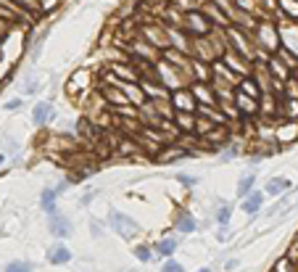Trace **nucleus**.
Wrapping results in <instances>:
<instances>
[{"label": "nucleus", "instance_id": "obj_18", "mask_svg": "<svg viewBox=\"0 0 298 272\" xmlns=\"http://www.w3.org/2000/svg\"><path fill=\"white\" fill-rule=\"evenodd\" d=\"M161 272H185V267L175 259V256H166V259L161 262Z\"/></svg>", "mask_w": 298, "mask_h": 272}, {"label": "nucleus", "instance_id": "obj_25", "mask_svg": "<svg viewBox=\"0 0 298 272\" xmlns=\"http://www.w3.org/2000/svg\"><path fill=\"white\" fill-rule=\"evenodd\" d=\"M6 161H8V154H6V151H0V169L6 167Z\"/></svg>", "mask_w": 298, "mask_h": 272}, {"label": "nucleus", "instance_id": "obj_7", "mask_svg": "<svg viewBox=\"0 0 298 272\" xmlns=\"http://www.w3.org/2000/svg\"><path fill=\"white\" fill-rule=\"evenodd\" d=\"M177 246H180V238H177V235H164L161 240H156V246H153L156 259H166V256H175Z\"/></svg>", "mask_w": 298, "mask_h": 272}, {"label": "nucleus", "instance_id": "obj_9", "mask_svg": "<svg viewBox=\"0 0 298 272\" xmlns=\"http://www.w3.org/2000/svg\"><path fill=\"white\" fill-rule=\"evenodd\" d=\"M293 188V183L288 177H272L269 183H266V188H264V193L266 195H282V193H288Z\"/></svg>", "mask_w": 298, "mask_h": 272}, {"label": "nucleus", "instance_id": "obj_4", "mask_svg": "<svg viewBox=\"0 0 298 272\" xmlns=\"http://www.w3.org/2000/svg\"><path fill=\"white\" fill-rule=\"evenodd\" d=\"M71 259H74V254H71V249L64 243V240H56V243L48 246V251H45V262L53 264V267H64Z\"/></svg>", "mask_w": 298, "mask_h": 272}, {"label": "nucleus", "instance_id": "obj_26", "mask_svg": "<svg viewBox=\"0 0 298 272\" xmlns=\"http://www.w3.org/2000/svg\"><path fill=\"white\" fill-rule=\"evenodd\" d=\"M198 272H211V267H201Z\"/></svg>", "mask_w": 298, "mask_h": 272}, {"label": "nucleus", "instance_id": "obj_20", "mask_svg": "<svg viewBox=\"0 0 298 272\" xmlns=\"http://www.w3.org/2000/svg\"><path fill=\"white\" fill-rule=\"evenodd\" d=\"M177 180H180V185H182V188H195V185L201 183V177H198V175H177Z\"/></svg>", "mask_w": 298, "mask_h": 272}, {"label": "nucleus", "instance_id": "obj_19", "mask_svg": "<svg viewBox=\"0 0 298 272\" xmlns=\"http://www.w3.org/2000/svg\"><path fill=\"white\" fill-rule=\"evenodd\" d=\"M3 151H6V154H8V159H11V156H13V159H19L21 143H19L16 138H8V140H6V148H3Z\"/></svg>", "mask_w": 298, "mask_h": 272}, {"label": "nucleus", "instance_id": "obj_2", "mask_svg": "<svg viewBox=\"0 0 298 272\" xmlns=\"http://www.w3.org/2000/svg\"><path fill=\"white\" fill-rule=\"evenodd\" d=\"M48 233H51L56 240L71 238V233H74L71 217H69V214H61V211H53V214H48Z\"/></svg>", "mask_w": 298, "mask_h": 272}, {"label": "nucleus", "instance_id": "obj_10", "mask_svg": "<svg viewBox=\"0 0 298 272\" xmlns=\"http://www.w3.org/2000/svg\"><path fill=\"white\" fill-rule=\"evenodd\" d=\"M177 230H180L182 235H193V233H198V219L190 214V211H182V214L177 217Z\"/></svg>", "mask_w": 298, "mask_h": 272}, {"label": "nucleus", "instance_id": "obj_21", "mask_svg": "<svg viewBox=\"0 0 298 272\" xmlns=\"http://www.w3.org/2000/svg\"><path fill=\"white\" fill-rule=\"evenodd\" d=\"M3 109L11 114V111H19V109H24V98L21 95H16V98H11V101H6L3 103Z\"/></svg>", "mask_w": 298, "mask_h": 272}, {"label": "nucleus", "instance_id": "obj_1", "mask_svg": "<svg viewBox=\"0 0 298 272\" xmlns=\"http://www.w3.org/2000/svg\"><path fill=\"white\" fill-rule=\"evenodd\" d=\"M108 230H114L121 240H127V238H135L137 233H140V225L132 219V217H127L124 211H119V209H111L108 211Z\"/></svg>", "mask_w": 298, "mask_h": 272}, {"label": "nucleus", "instance_id": "obj_22", "mask_svg": "<svg viewBox=\"0 0 298 272\" xmlns=\"http://www.w3.org/2000/svg\"><path fill=\"white\" fill-rule=\"evenodd\" d=\"M95 199H98V190H95V188H90L87 193H82V199H80V206L85 209V206H90V204L95 201Z\"/></svg>", "mask_w": 298, "mask_h": 272}, {"label": "nucleus", "instance_id": "obj_12", "mask_svg": "<svg viewBox=\"0 0 298 272\" xmlns=\"http://www.w3.org/2000/svg\"><path fill=\"white\" fill-rule=\"evenodd\" d=\"M35 93H40V77H27L24 85L19 87V95L21 98H29V95H35Z\"/></svg>", "mask_w": 298, "mask_h": 272}, {"label": "nucleus", "instance_id": "obj_17", "mask_svg": "<svg viewBox=\"0 0 298 272\" xmlns=\"http://www.w3.org/2000/svg\"><path fill=\"white\" fill-rule=\"evenodd\" d=\"M106 228H108V225H103L98 217L90 219V233H92V238H95V240H101V238L106 235Z\"/></svg>", "mask_w": 298, "mask_h": 272}, {"label": "nucleus", "instance_id": "obj_16", "mask_svg": "<svg viewBox=\"0 0 298 272\" xmlns=\"http://www.w3.org/2000/svg\"><path fill=\"white\" fill-rule=\"evenodd\" d=\"M230 219H232V204L219 206V211L214 214V222H216V225H230Z\"/></svg>", "mask_w": 298, "mask_h": 272}, {"label": "nucleus", "instance_id": "obj_15", "mask_svg": "<svg viewBox=\"0 0 298 272\" xmlns=\"http://www.w3.org/2000/svg\"><path fill=\"white\" fill-rule=\"evenodd\" d=\"M132 254H135V259H137L140 264H151V262L156 259V254H153V249H151V246H135V249H132Z\"/></svg>", "mask_w": 298, "mask_h": 272}, {"label": "nucleus", "instance_id": "obj_14", "mask_svg": "<svg viewBox=\"0 0 298 272\" xmlns=\"http://www.w3.org/2000/svg\"><path fill=\"white\" fill-rule=\"evenodd\" d=\"M190 93H193V98L201 101V103H214V90L203 87V85H193V87H190Z\"/></svg>", "mask_w": 298, "mask_h": 272}, {"label": "nucleus", "instance_id": "obj_11", "mask_svg": "<svg viewBox=\"0 0 298 272\" xmlns=\"http://www.w3.org/2000/svg\"><path fill=\"white\" fill-rule=\"evenodd\" d=\"M254 185H256V169H251V172H245L243 177H240V185H238V195L240 199H245V195L254 190Z\"/></svg>", "mask_w": 298, "mask_h": 272}, {"label": "nucleus", "instance_id": "obj_23", "mask_svg": "<svg viewBox=\"0 0 298 272\" xmlns=\"http://www.w3.org/2000/svg\"><path fill=\"white\" fill-rule=\"evenodd\" d=\"M230 238V225H219L216 230V240H227Z\"/></svg>", "mask_w": 298, "mask_h": 272}, {"label": "nucleus", "instance_id": "obj_5", "mask_svg": "<svg viewBox=\"0 0 298 272\" xmlns=\"http://www.w3.org/2000/svg\"><path fill=\"white\" fill-rule=\"evenodd\" d=\"M58 199H61V193L56 190V185H45L42 193H40V209H42V214H53V211H58Z\"/></svg>", "mask_w": 298, "mask_h": 272}, {"label": "nucleus", "instance_id": "obj_8", "mask_svg": "<svg viewBox=\"0 0 298 272\" xmlns=\"http://www.w3.org/2000/svg\"><path fill=\"white\" fill-rule=\"evenodd\" d=\"M171 101V106H175L177 111H195V101H193V93L190 90H185V87H180L175 95L169 98Z\"/></svg>", "mask_w": 298, "mask_h": 272}, {"label": "nucleus", "instance_id": "obj_13", "mask_svg": "<svg viewBox=\"0 0 298 272\" xmlns=\"http://www.w3.org/2000/svg\"><path fill=\"white\" fill-rule=\"evenodd\" d=\"M3 272H35V264L29 259H13L3 267Z\"/></svg>", "mask_w": 298, "mask_h": 272}, {"label": "nucleus", "instance_id": "obj_24", "mask_svg": "<svg viewBox=\"0 0 298 272\" xmlns=\"http://www.w3.org/2000/svg\"><path fill=\"white\" fill-rule=\"evenodd\" d=\"M238 267H240V259H227V262H225V269H227V272L238 269Z\"/></svg>", "mask_w": 298, "mask_h": 272}, {"label": "nucleus", "instance_id": "obj_3", "mask_svg": "<svg viewBox=\"0 0 298 272\" xmlns=\"http://www.w3.org/2000/svg\"><path fill=\"white\" fill-rule=\"evenodd\" d=\"M56 119V103L51 98H42L32 106V125L35 127H48Z\"/></svg>", "mask_w": 298, "mask_h": 272}, {"label": "nucleus", "instance_id": "obj_6", "mask_svg": "<svg viewBox=\"0 0 298 272\" xmlns=\"http://www.w3.org/2000/svg\"><path fill=\"white\" fill-rule=\"evenodd\" d=\"M264 199H266V193L264 190H251L248 195H245V199H243V204H240V209L245 211V214L248 217H256L259 214V211H261V206H264Z\"/></svg>", "mask_w": 298, "mask_h": 272}]
</instances>
